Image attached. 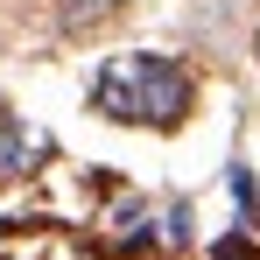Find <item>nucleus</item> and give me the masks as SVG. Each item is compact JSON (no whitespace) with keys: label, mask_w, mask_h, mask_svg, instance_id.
Instances as JSON below:
<instances>
[{"label":"nucleus","mask_w":260,"mask_h":260,"mask_svg":"<svg viewBox=\"0 0 260 260\" xmlns=\"http://www.w3.org/2000/svg\"><path fill=\"white\" fill-rule=\"evenodd\" d=\"M190 71L176 63V56H148V49H134V56H113L106 71H99V85H91V106L106 113V120H127V127H176L183 113H190Z\"/></svg>","instance_id":"obj_1"},{"label":"nucleus","mask_w":260,"mask_h":260,"mask_svg":"<svg viewBox=\"0 0 260 260\" xmlns=\"http://www.w3.org/2000/svg\"><path fill=\"white\" fill-rule=\"evenodd\" d=\"M36 155H43V141L21 127L14 113H0V183H7V176H21L28 162H36Z\"/></svg>","instance_id":"obj_2"},{"label":"nucleus","mask_w":260,"mask_h":260,"mask_svg":"<svg viewBox=\"0 0 260 260\" xmlns=\"http://www.w3.org/2000/svg\"><path fill=\"white\" fill-rule=\"evenodd\" d=\"M253 56H260V36H253Z\"/></svg>","instance_id":"obj_3"}]
</instances>
